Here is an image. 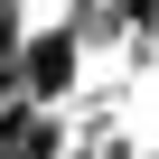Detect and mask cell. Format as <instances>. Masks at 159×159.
Returning <instances> with one entry per match:
<instances>
[{"label": "cell", "instance_id": "obj_1", "mask_svg": "<svg viewBox=\"0 0 159 159\" xmlns=\"http://www.w3.org/2000/svg\"><path fill=\"white\" fill-rule=\"evenodd\" d=\"M75 66H84V47H75L66 28L19 38V94H28V103H66V94H75Z\"/></svg>", "mask_w": 159, "mask_h": 159}]
</instances>
